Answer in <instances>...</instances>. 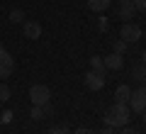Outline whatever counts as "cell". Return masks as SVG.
Returning <instances> with one entry per match:
<instances>
[{
    "label": "cell",
    "mask_w": 146,
    "mask_h": 134,
    "mask_svg": "<svg viewBox=\"0 0 146 134\" xmlns=\"http://www.w3.org/2000/svg\"><path fill=\"white\" fill-rule=\"evenodd\" d=\"M131 119V110L127 103H115L105 112V124L107 127H127Z\"/></svg>",
    "instance_id": "1"
},
{
    "label": "cell",
    "mask_w": 146,
    "mask_h": 134,
    "mask_svg": "<svg viewBox=\"0 0 146 134\" xmlns=\"http://www.w3.org/2000/svg\"><path fill=\"white\" fill-rule=\"evenodd\" d=\"M29 100H32V105L44 107V105L51 103V90H49L46 85H42V83H36V85L29 88Z\"/></svg>",
    "instance_id": "2"
},
{
    "label": "cell",
    "mask_w": 146,
    "mask_h": 134,
    "mask_svg": "<svg viewBox=\"0 0 146 134\" xmlns=\"http://www.w3.org/2000/svg\"><path fill=\"white\" fill-rule=\"evenodd\" d=\"M141 27L139 25H134V22H124L122 25V29H119V39H124L127 44H136V41L141 39Z\"/></svg>",
    "instance_id": "3"
},
{
    "label": "cell",
    "mask_w": 146,
    "mask_h": 134,
    "mask_svg": "<svg viewBox=\"0 0 146 134\" xmlns=\"http://www.w3.org/2000/svg\"><path fill=\"white\" fill-rule=\"evenodd\" d=\"M127 105H129V110H131V112H139V115H141V112L146 110V88L141 85L139 90H131L129 103H127Z\"/></svg>",
    "instance_id": "4"
},
{
    "label": "cell",
    "mask_w": 146,
    "mask_h": 134,
    "mask_svg": "<svg viewBox=\"0 0 146 134\" xmlns=\"http://www.w3.org/2000/svg\"><path fill=\"white\" fill-rule=\"evenodd\" d=\"M83 83H85L88 90H102V88H105V73L93 71V68H90V71L83 76Z\"/></svg>",
    "instance_id": "5"
},
{
    "label": "cell",
    "mask_w": 146,
    "mask_h": 134,
    "mask_svg": "<svg viewBox=\"0 0 146 134\" xmlns=\"http://www.w3.org/2000/svg\"><path fill=\"white\" fill-rule=\"evenodd\" d=\"M12 71H15V59L5 47H0V78H7Z\"/></svg>",
    "instance_id": "6"
},
{
    "label": "cell",
    "mask_w": 146,
    "mask_h": 134,
    "mask_svg": "<svg viewBox=\"0 0 146 134\" xmlns=\"http://www.w3.org/2000/svg\"><path fill=\"white\" fill-rule=\"evenodd\" d=\"M105 61V68H110V71H119L122 66H124V59H122V54H107V56L102 59Z\"/></svg>",
    "instance_id": "7"
},
{
    "label": "cell",
    "mask_w": 146,
    "mask_h": 134,
    "mask_svg": "<svg viewBox=\"0 0 146 134\" xmlns=\"http://www.w3.org/2000/svg\"><path fill=\"white\" fill-rule=\"evenodd\" d=\"M22 25H25V37L27 39H39V37H42V25H39V22L27 20V22H22Z\"/></svg>",
    "instance_id": "8"
},
{
    "label": "cell",
    "mask_w": 146,
    "mask_h": 134,
    "mask_svg": "<svg viewBox=\"0 0 146 134\" xmlns=\"http://www.w3.org/2000/svg\"><path fill=\"white\" fill-rule=\"evenodd\" d=\"M117 15H119L122 20H127V22H129L131 17L136 15V7H134V3H119V7H117Z\"/></svg>",
    "instance_id": "9"
},
{
    "label": "cell",
    "mask_w": 146,
    "mask_h": 134,
    "mask_svg": "<svg viewBox=\"0 0 146 134\" xmlns=\"http://www.w3.org/2000/svg\"><path fill=\"white\" fill-rule=\"evenodd\" d=\"M129 95H131V88L129 85H117V90H115V103H129Z\"/></svg>",
    "instance_id": "10"
},
{
    "label": "cell",
    "mask_w": 146,
    "mask_h": 134,
    "mask_svg": "<svg viewBox=\"0 0 146 134\" xmlns=\"http://www.w3.org/2000/svg\"><path fill=\"white\" fill-rule=\"evenodd\" d=\"M110 5H112V0H88V7L93 12H105Z\"/></svg>",
    "instance_id": "11"
},
{
    "label": "cell",
    "mask_w": 146,
    "mask_h": 134,
    "mask_svg": "<svg viewBox=\"0 0 146 134\" xmlns=\"http://www.w3.org/2000/svg\"><path fill=\"white\" fill-rule=\"evenodd\" d=\"M90 68H93V71L105 73V61H102V56H90Z\"/></svg>",
    "instance_id": "12"
},
{
    "label": "cell",
    "mask_w": 146,
    "mask_h": 134,
    "mask_svg": "<svg viewBox=\"0 0 146 134\" xmlns=\"http://www.w3.org/2000/svg\"><path fill=\"white\" fill-rule=\"evenodd\" d=\"M44 107H39V105H32V110H29V117L34 119V122H39V119H44Z\"/></svg>",
    "instance_id": "13"
},
{
    "label": "cell",
    "mask_w": 146,
    "mask_h": 134,
    "mask_svg": "<svg viewBox=\"0 0 146 134\" xmlns=\"http://www.w3.org/2000/svg\"><path fill=\"white\" fill-rule=\"evenodd\" d=\"M10 22H12V25H22V22H25V12L15 7V10L10 12Z\"/></svg>",
    "instance_id": "14"
},
{
    "label": "cell",
    "mask_w": 146,
    "mask_h": 134,
    "mask_svg": "<svg viewBox=\"0 0 146 134\" xmlns=\"http://www.w3.org/2000/svg\"><path fill=\"white\" fill-rule=\"evenodd\" d=\"M127 47H129V44H127L124 39H117L115 44H112V51H115V54H122V56H124V51H127Z\"/></svg>",
    "instance_id": "15"
},
{
    "label": "cell",
    "mask_w": 146,
    "mask_h": 134,
    "mask_svg": "<svg viewBox=\"0 0 146 134\" xmlns=\"http://www.w3.org/2000/svg\"><path fill=\"white\" fill-rule=\"evenodd\" d=\"M49 134H73V132L66 127V124H63V127H61V124H56V127H51V129H49Z\"/></svg>",
    "instance_id": "16"
},
{
    "label": "cell",
    "mask_w": 146,
    "mask_h": 134,
    "mask_svg": "<svg viewBox=\"0 0 146 134\" xmlns=\"http://www.w3.org/2000/svg\"><path fill=\"white\" fill-rule=\"evenodd\" d=\"M7 98H10V88H7V85H5V83L0 81V103H5V100H7Z\"/></svg>",
    "instance_id": "17"
},
{
    "label": "cell",
    "mask_w": 146,
    "mask_h": 134,
    "mask_svg": "<svg viewBox=\"0 0 146 134\" xmlns=\"http://www.w3.org/2000/svg\"><path fill=\"white\" fill-rule=\"evenodd\" d=\"M144 76H146V66L141 63V66H136V68H134V78H139V81H141Z\"/></svg>",
    "instance_id": "18"
},
{
    "label": "cell",
    "mask_w": 146,
    "mask_h": 134,
    "mask_svg": "<svg viewBox=\"0 0 146 134\" xmlns=\"http://www.w3.org/2000/svg\"><path fill=\"white\" fill-rule=\"evenodd\" d=\"M134 7H136V12H139V10H146V0H134Z\"/></svg>",
    "instance_id": "19"
},
{
    "label": "cell",
    "mask_w": 146,
    "mask_h": 134,
    "mask_svg": "<svg viewBox=\"0 0 146 134\" xmlns=\"http://www.w3.org/2000/svg\"><path fill=\"white\" fill-rule=\"evenodd\" d=\"M98 29H100V32L107 29V20H105V17H100V20H98Z\"/></svg>",
    "instance_id": "20"
},
{
    "label": "cell",
    "mask_w": 146,
    "mask_h": 134,
    "mask_svg": "<svg viewBox=\"0 0 146 134\" xmlns=\"http://www.w3.org/2000/svg\"><path fill=\"white\" fill-rule=\"evenodd\" d=\"M73 134H98V132H93V129H88V127H80V129H76Z\"/></svg>",
    "instance_id": "21"
},
{
    "label": "cell",
    "mask_w": 146,
    "mask_h": 134,
    "mask_svg": "<svg viewBox=\"0 0 146 134\" xmlns=\"http://www.w3.org/2000/svg\"><path fill=\"white\" fill-rule=\"evenodd\" d=\"M119 134H139V132H136V129H131V127H122Z\"/></svg>",
    "instance_id": "22"
},
{
    "label": "cell",
    "mask_w": 146,
    "mask_h": 134,
    "mask_svg": "<svg viewBox=\"0 0 146 134\" xmlns=\"http://www.w3.org/2000/svg\"><path fill=\"white\" fill-rule=\"evenodd\" d=\"M98 134H115V129H112V127H105L102 132H98Z\"/></svg>",
    "instance_id": "23"
},
{
    "label": "cell",
    "mask_w": 146,
    "mask_h": 134,
    "mask_svg": "<svg viewBox=\"0 0 146 134\" xmlns=\"http://www.w3.org/2000/svg\"><path fill=\"white\" fill-rule=\"evenodd\" d=\"M141 63H144V66H146V51L141 54Z\"/></svg>",
    "instance_id": "24"
},
{
    "label": "cell",
    "mask_w": 146,
    "mask_h": 134,
    "mask_svg": "<svg viewBox=\"0 0 146 134\" xmlns=\"http://www.w3.org/2000/svg\"><path fill=\"white\" fill-rule=\"evenodd\" d=\"M141 85H144V88H146V76H144V78H141Z\"/></svg>",
    "instance_id": "25"
},
{
    "label": "cell",
    "mask_w": 146,
    "mask_h": 134,
    "mask_svg": "<svg viewBox=\"0 0 146 134\" xmlns=\"http://www.w3.org/2000/svg\"><path fill=\"white\" fill-rule=\"evenodd\" d=\"M141 117H144V122H146V110H144V112H141Z\"/></svg>",
    "instance_id": "26"
},
{
    "label": "cell",
    "mask_w": 146,
    "mask_h": 134,
    "mask_svg": "<svg viewBox=\"0 0 146 134\" xmlns=\"http://www.w3.org/2000/svg\"><path fill=\"white\" fill-rule=\"evenodd\" d=\"M119 3H134V0H119Z\"/></svg>",
    "instance_id": "27"
}]
</instances>
